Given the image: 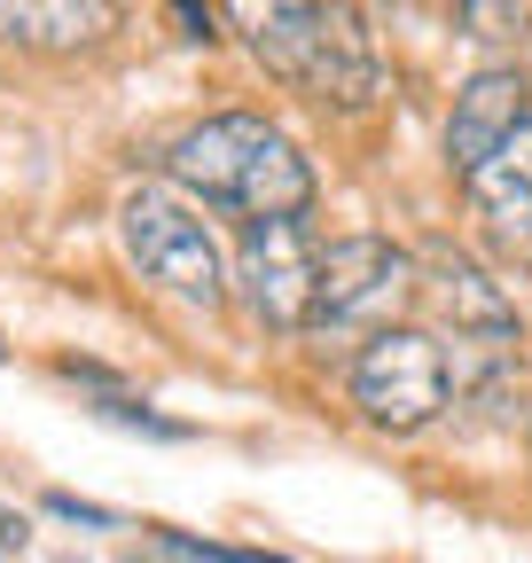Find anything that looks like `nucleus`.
I'll use <instances>...</instances> for the list:
<instances>
[{
  "label": "nucleus",
  "mask_w": 532,
  "mask_h": 563,
  "mask_svg": "<svg viewBox=\"0 0 532 563\" xmlns=\"http://www.w3.org/2000/svg\"><path fill=\"white\" fill-rule=\"evenodd\" d=\"M95 415L102 422H125V431H149V439H188V422H165V415H149L142 399H125V391H110Z\"/></svg>",
  "instance_id": "nucleus-11"
},
{
  "label": "nucleus",
  "mask_w": 532,
  "mask_h": 563,
  "mask_svg": "<svg viewBox=\"0 0 532 563\" xmlns=\"http://www.w3.org/2000/svg\"><path fill=\"white\" fill-rule=\"evenodd\" d=\"M462 188H470V211H478L486 243H494L501 258L532 266V118H524Z\"/></svg>",
  "instance_id": "nucleus-8"
},
{
  "label": "nucleus",
  "mask_w": 532,
  "mask_h": 563,
  "mask_svg": "<svg viewBox=\"0 0 532 563\" xmlns=\"http://www.w3.org/2000/svg\"><path fill=\"white\" fill-rule=\"evenodd\" d=\"M524 118H532V79H524L517 63L470 70V79H462V95H454V110H446V173L470 180Z\"/></svg>",
  "instance_id": "nucleus-7"
},
{
  "label": "nucleus",
  "mask_w": 532,
  "mask_h": 563,
  "mask_svg": "<svg viewBox=\"0 0 532 563\" xmlns=\"http://www.w3.org/2000/svg\"><path fill=\"white\" fill-rule=\"evenodd\" d=\"M423 298V266L415 251H399L384 235H337L321 251V290H313V321L306 336L321 344H368L384 329H399V313H408Z\"/></svg>",
  "instance_id": "nucleus-3"
},
{
  "label": "nucleus",
  "mask_w": 532,
  "mask_h": 563,
  "mask_svg": "<svg viewBox=\"0 0 532 563\" xmlns=\"http://www.w3.org/2000/svg\"><path fill=\"white\" fill-rule=\"evenodd\" d=\"M235 24H251V55L282 87H306L313 102L368 110L384 95V63H376V40L361 32L368 24L361 9H298V0H275V9H235Z\"/></svg>",
  "instance_id": "nucleus-2"
},
{
  "label": "nucleus",
  "mask_w": 532,
  "mask_h": 563,
  "mask_svg": "<svg viewBox=\"0 0 532 563\" xmlns=\"http://www.w3.org/2000/svg\"><path fill=\"white\" fill-rule=\"evenodd\" d=\"M345 391L353 407L376 422V431L391 439H415L431 431V422L446 415V391H454V368H446V344L431 329H384L353 352V368H345Z\"/></svg>",
  "instance_id": "nucleus-4"
},
{
  "label": "nucleus",
  "mask_w": 532,
  "mask_h": 563,
  "mask_svg": "<svg viewBox=\"0 0 532 563\" xmlns=\"http://www.w3.org/2000/svg\"><path fill=\"white\" fill-rule=\"evenodd\" d=\"M173 16H180V24H188V40H212V24H220V16H212V9H173Z\"/></svg>",
  "instance_id": "nucleus-15"
},
{
  "label": "nucleus",
  "mask_w": 532,
  "mask_h": 563,
  "mask_svg": "<svg viewBox=\"0 0 532 563\" xmlns=\"http://www.w3.org/2000/svg\"><path fill=\"white\" fill-rule=\"evenodd\" d=\"M235 290L251 306L258 329L298 336L313 321V290H321V243L306 220H243L235 243Z\"/></svg>",
  "instance_id": "nucleus-6"
},
{
  "label": "nucleus",
  "mask_w": 532,
  "mask_h": 563,
  "mask_svg": "<svg viewBox=\"0 0 532 563\" xmlns=\"http://www.w3.org/2000/svg\"><path fill=\"white\" fill-rule=\"evenodd\" d=\"M118 243L125 258L142 266V282L188 298V306H220L228 298V266H220V243L212 228L196 220V203L173 196V188H133L118 203Z\"/></svg>",
  "instance_id": "nucleus-5"
},
{
  "label": "nucleus",
  "mask_w": 532,
  "mask_h": 563,
  "mask_svg": "<svg viewBox=\"0 0 532 563\" xmlns=\"http://www.w3.org/2000/svg\"><path fill=\"white\" fill-rule=\"evenodd\" d=\"M125 563H142V555H125ZM149 563H204V555L188 548V532H157V555Z\"/></svg>",
  "instance_id": "nucleus-14"
},
{
  "label": "nucleus",
  "mask_w": 532,
  "mask_h": 563,
  "mask_svg": "<svg viewBox=\"0 0 532 563\" xmlns=\"http://www.w3.org/2000/svg\"><path fill=\"white\" fill-rule=\"evenodd\" d=\"M415 266H423V290L439 298V313L454 321V336L517 344V306H509V290H501L478 258H462L454 243H431V258H415Z\"/></svg>",
  "instance_id": "nucleus-9"
},
{
  "label": "nucleus",
  "mask_w": 532,
  "mask_h": 563,
  "mask_svg": "<svg viewBox=\"0 0 532 563\" xmlns=\"http://www.w3.org/2000/svg\"><path fill=\"white\" fill-rule=\"evenodd\" d=\"M454 24H470V40H509L524 32V9H494V0H462Z\"/></svg>",
  "instance_id": "nucleus-12"
},
{
  "label": "nucleus",
  "mask_w": 532,
  "mask_h": 563,
  "mask_svg": "<svg viewBox=\"0 0 532 563\" xmlns=\"http://www.w3.org/2000/svg\"><path fill=\"white\" fill-rule=\"evenodd\" d=\"M165 173L180 196L228 203L243 220H306V203H313L306 150L282 125H266L258 110H220L204 125H188L165 150Z\"/></svg>",
  "instance_id": "nucleus-1"
},
{
  "label": "nucleus",
  "mask_w": 532,
  "mask_h": 563,
  "mask_svg": "<svg viewBox=\"0 0 532 563\" xmlns=\"http://www.w3.org/2000/svg\"><path fill=\"white\" fill-rule=\"evenodd\" d=\"M47 517H63V525H87V532H118V509L79 501V493H47Z\"/></svg>",
  "instance_id": "nucleus-13"
},
{
  "label": "nucleus",
  "mask_w": 532,
  "mask_h": 563,
  "mask_svg": "<svg viewBox=\"0 0 532 563\" xmlns=\"http://www.w3.org/2000/svg\"><path fill=\"white\" fill-rule=\"evenodd\" d=\"M118 24L102 0H0V47H95Z\"/></svg>",
  "instance_id": "nucleus-10"
}]
</instances>
